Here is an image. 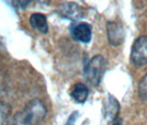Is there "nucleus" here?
Here are the masks:
<instances>
[{"label": "nucleus", "instance_id": "1", "mask_svg": "<svg viewBox=\"0 0 147 125\" xmlns=\"http://www.w3.org/2000/svg\"><path fill=\"white\" fill-rule=\"evenodd\" d=\"M46 114L47 111L43 102L38 99H34L14 116L13 125H41Z\"/></svg>", "mask_w": 147, "mask_h": 125}, {"label": "nucleus", "instance_id": "2", "mask_svg": "<svg viewBox=\"0 0 147 125\" xmlns=\"http://www.w3.org/2000/svg\"><path fill=\"white\" fill-rule=\"evenodd\" d=\"M105 69H107L105 58L102 55L94 56L85 67V76H86L87 81L93 87L99 86Z\"/></svg>", "mask_w": 147, "mask_h": 125}, {"label": "nucleus", "instance_id": "3", "mask_svg": "<svg viewBox=\"0 0 147 125\" xmlns=\"http://www.w3.org/2000/svg\"><path fill=\"white\" fill-rule=\"evenodd\" d=\"M131 60L137 67L147 64V36H141L133 43Z\"/></svg>", "mask_w": 147, "mask_h": 125}, {"label": "nucleus", "instance_id": "4", "mask_svg": "<svg viewBox=\"0 0 147 125\" xmlns=\"http://www.w3.org/2000/svg\"><path fill=\"white\" fill-rule=\"evenodd\" d=\"M107 31H108V38H109L110 44L114 45V46H117V45L123 43L125 33H124V29H123L121 23L113 22V21L108 22Z\"/></svg>", "mask_w": 147, "mask_h": 125}, {"label": "nucleus", "instance_id": "5", "mask_svg": "<svg viewBox=\"0 0 147 125\" xmlns=\"http://www.w3.org/2000/svg\"><path fill=\"white\" fill-rule=\"evenodd\" d=\"M71 35L78 42L88 43L91 40V36H92L91 25L86 23V22L76 24L73 28V30H71Z\"/></svg>", "mask_w": 147, "mask_h": 125}, {"label": "nucleus", "instance_id": "6", "mask_svg": "<svg viewBox=\"0 0 147 125\" xmlns=\"http://www.w3.org/2000/svg\"><path fill=\"white\" fill-rule=\"evenodd\" d=\"M30 24L33 29L37 30L41 33H47L49 32V25L46 17L42 13H33L30 18Z\"/></svg>", "mask_w": 147, "mask_h": 125}, {"label": "nucleus", "instance_id": "7", "mask_svg": "<svg viewBox=\"0 0 147 125\" xmlns=\"http://www.w3.org/2000/svg\"><path fill=\"white\" fill-rule=\"evenodd\" d=\"M88 93H89V90L86 85L78 82L74 86L71 90V98L78 103H84L88 98Z\"/></svg>", "mask_w": 147, "mask_h": 125}, {"label": "nucleus", "instance_id": "8", "mask_svg": "<svg viewBox=\"0 0 147 125\" xmlns=\"http://www.w3.org/2000/svg\"><path fill=\"white\" fill-rule=\"evenodd\" d=\"M63 14L65 15V17H67V18H71V19H77V18H79L80 13H81V10H80V8L77 5H75V3H67V5H64L63 6Z\"/></svg>", "mask_w": 147, "mask_h": 125}, {"label": "nucleus", "instance_id": "9", "mask_svg": "<svg viewBox=\"0 0 147 125\" xmlns=\"http://www.w3.org/2000/svg\"><path fill=\"white\" fill-rule=\"evenodd\" d=\"M11 108L5 102H0V125H7L10 119Z\"/></svg>", "mask_w": 147, "mask_h": 125}, {"label": "nucleus", "instance_id": "10", "mask_svg": "<svg viewBox=\"0 0 147 125\" xmlns=\"http://www.w3.org/2000/svg\"><path fill=\"white\" fill-rule=\"evenodd\" d=\"M138 92L141 95L142 99L147 100V75L143 77V79L140 82V86H138Z\"/></svg>", "mask_w": 147, "mask_h": 125}, {"label": "nucleus", "instance_id": "11", "mask_svg": "<svg viewBox=\"0 0 147 125\" xmlns=\"http://www.w3.org/2000/svg\"><path fill=\"white\" fill-rule=\"evenodd\" d=\"M77 118H78V112L71 113V114H70V116L68 118L67 122H66V124H65V125H75Z\"/></svg>", "mask_w": 147, "mask_h": 125}, {"label": "nucleus", "instance_id": "12", "mask_svg": "<svg viewBox=\"0 0 147 125\" xmlns=\"http://www.w3.org/2000/svg\"><path fill=\"white\" fill-rule=\"evenodd\" d=\"M113 125H122V121H121V119L117 118V119L114 120V122H113Z\"/></svg>", "mask_w": 147, "mask_h": 125}]
</instances>
